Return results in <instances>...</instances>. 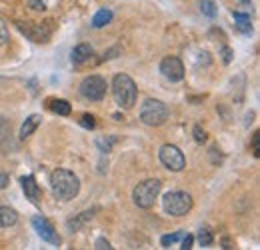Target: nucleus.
Masks as SVG:
<instances>
[{
  "mask_svg": "<svg viewBox=\"0 0 260 250\" xmlns=\"http://www.w3.org/2000/svg\"><path fill=\"white\" fill-rule=\"evenodd\" d=\"M50 188L52 194L60 200H72L78 192H80V182L78 176L66 168H56L50 174Z\"/></svg>",
  "mask_w": 260,
  "mask_h": 250,
  "instance_id": "nucleus-1",
  "label": "nucleus"
},
{
  "mask_svg": "<svg viewBox=\"0 0 260 250\" xmlns=\"http://www.w3.org/2000/svg\"><path fill=\"white\" fill-rule=\"evenodd\" d=\"M112 94H114V100L120 108L128 110L134 106L136 102V96H138V88L134 84V80L130 78L128 74H116L114 80H112Z\"/></svg>",
  "mask_w": 260,
  "mask_h": 250,
  "instance_id": "nucleus-2",
  "label": "nucleus"
},
{
  "mask_svg": "<svg viewBox=\"0 0 260 250\" xmlns=\"http://www.w3.org/2000/svg\"><path fill=\"white\" fill-rule=\"evenodd\" d=\"M162 190V182L158 178H148V180H142L138 182L134 190H132V200L138 208H152L158 194Z\"/></svg>",
  "mask_w": 260,
  "mask_h": 250,
  "instance_id": "nucleus-3",
  "label": "nucleus"
},
{
  "mask_svg": "<svg viewBox=\"0 0 260 250\" xmlns=\"http://www.w3.org/2000/svg\"><path fill=\"white\" fill-rule=\"evenodd\" d=\"M162 208L170 216H184L192 210V196L184 190L166 192L162 198Z\"/></svg>",
  "mask_w": 260,
  "mask_h": 250,
  "instance_id": "nucleus-4",
  "label": "nucleus"
},
{
  "mask_svg": "<svg viewBox=\"0 0 260 250\" xmlns=\"http://www.w3.org/2000/svg\"><path fill=\"white\" fill-rule=\"evenodd\" d=\"M166 118H168V106L162 100L148 98L140 106V120L146 126H160L166 122Z\"/></svg>",
  "mask_w": 260,
  "mask_h": 250,
  "instance_id": "nucleus-5",
  "label": "nucleus"
},
{
  "mask_svg": "<svg viewBox=\"0 0 260 250\" xmlns=\"http://www.w3.org/2000/svg\"><path fill=\"white\" fill-rule=\"evenodd\" d=\"M80 94L86 98V100H92V102H98L106 96V80L102 76H86L82 82H80Z\"/></svg>",
  "mask_w": 260,
  "mask_h": 250,
  "instance_id": "nucleus-6",
  "label": "nucleus"
},
{
  "mask_svg": "<svg viewBox=\"0 0 260 250\" xmlns=\"http://www.w3.org/2000/svg\"><path fill=\"white\" fill-rule=\"evenodd\" d=\"M158 157H160V162L172 172H180L186 166V158L182 154V150L174 144H164L160 152H158Z\"/></svg>",
  "mask_w": 260,
  "mask_h": 250,
  "instance_id": "nucleus-7",
  "label": "nucleus"
},
{
  "mask_svg": "<svg viewBox=\"0 0 260 250\" xmlns=\"http://www.w3.org/2000/svg\"><path fill=\"white\" fill-rule=\"evenodd\" d=\"M160 72L164 78H168L170 82H178L184 78V64L176 56H166L160 63Z\"/></svg>",
  "mask_w": 260,
  "mask_h": 250,
  "instance_id": "nucleus-8",
  "label": "nucleus"
},
{
  "mask_svg": "<svg viewBox=\"0 0 260 250\" xmlns=\"http://www.w3.org/2000/svg\"><path fill=\"white\" fill-rule=\"evenodd\" d=\"M32 226L36 228V232H38V236H40L42 240H46V242H50V244H60V236H58V232L54 230V226H52L46 218H42V216H34Z\"/></svg>",
  "mask_w": 260,
  "mask_h": 250,
  "instance_id": "nucleus-9",
  "label": "nucleus"
},
{
  "mask_svg": "<svg viewBox=\"0 0 260 250\" xmlns=\"http://www.w3.org/2000/svg\"><path fill=\"white\" fill-rule=\"evenodd\" d=\"M20 184H22V190H24L26 198H30V202H38V198H40V188H38V182H36V178H34L32 174L22 176V178H20Z\"/></svg>",
  "mask_w": 260,
  "mask_h": 250,
  "instance_id": "nucleus-10",
  "label": "nucleus"
},
{
  "mask_svg": "<svg viewBox=\"0 0 260 250\" xmlns=\"http://www.w3.org/2000/svg\"><path fill=\"white\" fill-rule=\"evenodd\" d=\"M94 212H96V208H90V210H84V212H80L78 216H74V218H70L66 222V226H68V230L70 232H76V230H80L88 220H92L94 216Z\"/></svg>",
  "mask_w": 260,
  "mask_h": 250,
  "instance_id": "nucleus-11",
  "label": "nucleus"
},
{
  "mask_svg": "<svg viewBox=\"0 0 260 250\" xmlns=\"http://www.w3.org/2000/svg\"><path fill=\"white\" fill-rule=\"evenodd\" d=\"M92 46H88V44H78L74 50H72V63L74 64H84V63H88L90 58H92Z\"/></svg>",
  "mask_w": 260,
  "mask_h": 250,
  "instance_id": "nucleus-12",
  "label": "nucleus"
},
{
  "mask_svg": "<svg viewBox=\"0 0 260 250\" xmlns=\"http://www.w3.org/2000/svg\"><path fill=\"white\" fill-rule=\"evenodd\" d=\"M18 222V212L10 206H0V226L2 228H8V226H14Z\"/></svg>",
  "mask_w": 260,
  "mask_h": 250,
  "instance_id": "nucleus-13",
  "label": "nucleus"
},
{
  "mask_svg": "<svg viewBox=\"0 0 260 250\" xmlns=\"http://www.w3.org/2000/svg\"><path fill=\"white\" fill-rule=\"evenodd\" d=\"M38 124H40V116H38V114H32V116H28V118L24 120L22 128H20V138H22V140H26V138L32 134L34 130L38 128Z\"/></svg>",
  "mask_w": 260,
  "mask_h": 250,
  "instance_id": "nucleus-14",
  "label": "nucleus"
},
{
  "mask_svg": "<svg viewBox=\"0 0 260 250\" xmlns=\"http://www.w3.org/2000/svg\"><path fill=\"white\" fill-rule=\"evenodd\" d=\"M110 20H112V12H110L108 8H100L96 14H94V18H92V26H94V28H102V26H106Z\"/></svg>",
  "mask_w": 260,
  "mask_h": 250,
  "instance_id": "nucleus-15",
  "label": "nucleus"
},
{
  "mask_svg": "<svg viewBox=\"0 0 260 250\" xmlns=\"http://www.w3.org/2000/svg\"><path fill=\"white\" fill-rule=\"evenodd\" d=\"M234 20H236V28L242 32V34H250L252 32V24H250V16L248 14L234 12Z\"/></svg>",
  "mask_w": 260,
  "mask_h": 250,
  "instance_id": "nucleus-16",
  "label": "nucleus"
},
{
  "mask_svg": "<svg viewBox=\"0 0 260 250\" xmlns=\"http://www.w3.org/2000/svg\"><path fill=\"white\" fill-rule=\"evenodd\" d=\"M50 110L54 112V114H60V116H68L70 114V102L68 100H50Z\"/></svg>",
  "mask_w": 260,
  "mask_h": 250,
  "instance_id": "nucleus-17",
  "label": "nucleus"
},
{
  "mask_svg": "<svg viewBox=\"0 0 260 250\" xmlns=\"http://www.w3.org/2000/svg\"><path fill=\"white\" fill-rule=\"evenodd\" d=\"M200 12L208 18H214L216 16V4L212 0H200Z\"/></svg>",
  "mask_w": 260,
  "mask_h": 250,
  "instance_id": "nucleus-18",
  "label": "nucleus"
},
{
  "mask_svg": "<svg viewBox=\"0 0 260 250\" xmlns=\"http://www.w3.org/2000/svg\"><path fill=\"white\" fill-rule=\"evenodd\" d=\"M198 242H200V246H210V244L214 242L212 232H210L208 228H200V230H198Z\"/></svg>",
  "mask_w": 260,
  "mask_h": 250,
  "instance_id": "nucleus-19",
  "label": "nucleus"
},
{
  "mask_svg": "<svg viewBox=\"0 0 260 250\" xmlns=\"http://www.w3.org/2000/svg\"><path fill=\"white\" fill-rule=\"evenodd\" d=\"M182 236H184V232H174V234H166V236H162V238H160V244H162L164 248H170V246H172V244H174L176 240H180Z\"/></svg>",
  "mask_w": 260,
  "mask_h": 250,
  "instance_id": "nucleus-20",
  "label": "nucleus"
},
{
  "mask_svg": "<svg viewBox=\"0 0 260 250\" xmlns=\"http://www.w3.org/2000/svg\"><path fill=\"white\" fill-rule=\"evenodd\" d=\"M80 124L84 126V128H94V126H96V120H94V116H92V114H82Z\"/></svg>",
  "mask_w": 260,
  "mask_h": 250,
  "instance_id": "nucleus-21",
  "label": "nucleus"
},
{
  "mask_svg": "<svg viewBox=\"0 0 260 250\" xmlns=\"http://www.w3.org/2000/svg\"><path fill=\"white\" fill-rule=\"evenodd\" d=\"M26 4H28L32 10H38V12H42V10L46 8V0H26Z\"/></svg>",
  "mask_w": 260,
  "mask_h": 250,
  "instance_id": "nucleus-22",
  "label": "nucleus"
},
{
  "mask_svg": "<svg viewBox=\"0 0 260 250\" xmlns=\"http://www.w3.org/2000/svg\"><path fill=\"white\" fill-rule=\"evenodd\" d=\"M194 140L198 142V144H202V142H206V132L200 128V126H194Z\"/></svg>",
  "mask_w": 260,
  "mask_h": 250,
  "instance_id": "nucleus-23",
  "label": "nucleus"
},
{
  "mask_svg": "<svg viewBox=\"0 0 260 250\" xmlns=\"http://www.w3.org/2000/svg\"><path fill=\"white\" fill-rule=\"evenodd\" d=\"M180 240H182V246H180V248H182V250H188V248H192L194 236H192V234H184V236H182Z\"/></svg>",
  "mask_w": 260,
  "mask_h": 250,
  "instance_id": "nucleus-24",
  "label": "nucleus"
},
{
  "mask_svg": "<svg viewBox=\"0 0 260 250\" xmlns=\"http://www.w3.org/2000/svg\"><path fill=\"white\" fill-rule=\"evenodd\" d=\"M6 40H8V28H6V24L0 20V46L6 44Z\"/></svg>",
  "mask_w": 260,
  "mask_h": 250,
  "instance_id": "nucleus-25",
  "label": "nucleus"
},
{
  "mask_svg": "<svg viewBox=\"0 0 260 250\" xmlns=\"http://www.w3.org/2000/svg\"><path fill=\"white\" fill-rule=\"evenodd\" d=\"M94 248L96 250H110L112 248V246H110V242H108V240H106V238H98L96 242H94Z\"/></svg>",
  "mask_w": 260,
  "mask_h": 250,
  "instance_id": "nucleus-26",
  "label": "nucleus"
},
{
  "mask_svg": "<svg viewBox=\"0 0 260 250\" xmlns=\"http://www.w3.org/2000/svg\"><path fill=\"white\" fill-rule=\"evenodd\" d=\"M114 144V138H110L108 142L106 140H98V146L102 148V152H110V146Z\"/></svg>",
  "mask_w": 260,
  "mask_h": 250,
  "instance_id": "nucleus-27",
  "label": "nucleus"
},
{
  "mask_svg": "<svg viewBox=\"0 0 260 250\" xmlns=\"http://www.w3.org/2000/svg\"><path fill=\"white\" fill-rule=\"evenodd\" d=\"M252 150H254V157H260V148H258V132H254V136H252Z\"/></svg>",
  "mask_w": 260,
  "mask_h": 250,
  "instance_id": "nucleus-28",
  "label": "nucleus"
},
{
  "mask_svg": "<svg viewBox=\"0 0 260 250\" xmlns=\"http://www.w3.org/2000/svg\"><path fill=\"white\" fill-rule=\"evenodd\" d=\"M8 180H10V178H8V174H4V172H0V190H2V188H6V186H8Z\"/></svg>",
  "mask_w": 260,
  "mask_h": 250,
  "instance_id": "nucleus-29",
  "label": "nucleus"
},
{
  "mask_svg": "<svg viewBox=\"0 0 260 250\" xmlns=\"http://www.w3.org/2000/svg\"><path fill=\"white\" fill-rule=\"evenodd\" d=\"M222 54H224V63H230V48H222Z\"/></svg>",
  "mask_w": 260,
  "mask_h": 250,
  "instance_id": "nucleus-30",
  "label": "nucleus"
},
{
  "mask_svg": "<svg viewBox=\"0 0 260 250\" xmlns=\"http://www.w3.org/2000/svg\"><path fill=\"white\" fill-rule=\"evenodd\" d=\"M242 2H250V0H242Z\"/></svg>",
  "mask_w": 260,
  "mask_h": 250,
  "instance_id": "nucleus-31",
  "label": "nucleus"
}]
</instances>
